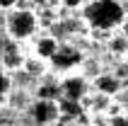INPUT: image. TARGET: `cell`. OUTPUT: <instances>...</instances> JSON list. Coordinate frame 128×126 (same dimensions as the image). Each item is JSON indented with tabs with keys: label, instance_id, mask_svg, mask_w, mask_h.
I'll use <instances>...</instances> for the list:
<instances>
[{
	"label": "cell",
	"instance_id": "6da1fadb",
	"mask_svg": "<svg viewBox=\"0 0 128 126\" xmlns=\"http://www.w3.org/2000/svg\"><path fill=\"white\" fill-rule=\"evenodd\" d=\"M85 15H87V20L99 29H109V27H114V24H118L123 20L121 7L116 3H111V0H99V3L87 5Z\"/></svg>",
	"mask_w": 128,
	"mask_h": 126
},
{
	"label": "cell",
	"instance_id": "ba28073f",
	"mask_svg": "<svg viewBox=\"0 0 128 126\" xmlns=\"http://www.w3.org/2000/svg\"><path fill=\"white\" fill-rule=\"evenodd\" d=\"M58 109H60V112H65V114H78V99H68L65 97L63 102H60V104H58Z\"/></svg>",
	"mask_w": 128,
	"mask_h": 126
},
{
	"label": "cell",
	"instance_id": "5bb4252c",
	"mask_svg": "<svg viewBox=\"0 0 128 126\" xmlns=\"http://www.w3.org/2000/svg\"><path fill=\"white\" fill-rule=\"evenodd\" d=\"M123 36H126V39H128V17H126V20H123Z\"/></svg>",
	"mask_w": 128,
	"mask_h": 126
},
{
	"label": "cell",
	"instance_id": "4fadbf2b",
	"mask_svg": "<svg viewBox=\"0 0 128 126\" xmlns=\"http://www.w3.org/2000/svg\"><path fill=\"white\" fill-rule=\"evenodd\" d=\"M17 0H0V7H12Z\"/></svg>",
	"mask_w": 128,
	"mask_h": 126
},
{
	"label": "cell",
	"instance_id": "52a82bcc",
	"mask_svg": "<svg viewBox=\"0 0 128 126\" xmlns=\"http://www.w3.org/2000/svg\"><path fill=\"white\" fill-rule=\"evenodd\" d=\"M36 51H39V56H44V58H53L56 51H58V44L46 36V39H41V41L36 44Z\"/></svg>",
	"mask_w": 128,
	"mask_h": 126
},
{
	"label": "cell",
	"instance_id": "3957f363",
	"mask_svg": "<svg viewBox=\"0 0 128 126\" xmlns=\"http://www.w3.org/2000/svg\"><path fill=\"white\" fill-rule=\"evenodd\" d=\"M58 104H53L51 99H39L34 107H32V116H34L39 124H51V121L58 116Z\"/></svg>",
	"mask_w": 128,
	"mask_h": 126
},
{
	"label": "cell",
	"instance_id": "30bf717a",
	"mask_svg": "<svg viewBox=\"0 0 128 126\" xmlns=\"http://www.w3.org/2000/svg\"><path fill=\"white\" fill-rule=\"evenodd\" d=\"M111 126H128V116H116L111 121Z\"/></svg>",
	"mask_w": 128,
	"mask_h": 126
},
{
	"label": "cell",
	"instance_id": "7c38bea8",
	"mask_svg": "<svg viewBox=\"0 0 128 126\" xmlns=\"http://www.w3.org/2000/svg\"><path fill=\"white\" fill-rule=\"evenodd\" d=\"M94 107H97V109H104V107H106V97H99Z\"/></svg>",
	"mask_w": 128,
	"mask_h": 126
},
{
	"label": "cell",
	"instance_id": "277c9868",
	"mask_svg": "<svg viewBox=\"0 0 128 126\" xmlns=\"http://www.w3.org/2000/svg\"><path fill=\"white\" fill-rule=\"evenodd\" d=\"M78 61H80V53H78V51H72V49H60V46H58L56 56H53V63H56L58 68H70L72 63H78Z\"/></svg>",
	"mask_w": 128,
	"mask_h": 126
},
{
	"label": "cell",
	"instance_id": "9c48e42d",
	"mask_svg": "<svg viewBox=\"0 0 128 126\" xmlns=\"http://www.w3.org/2000/svg\"><path fill=\"white\" fill-rule=\"evenodd\" d=\"M111 51H116V53L128 51V39H126V36H116V39H111Z\"/></svg>",
	"mask_w": 128,
	"mask_h": 126
},
{
	"label": "cell",
	"instance_id": "7a4b0ae2",
	"mask_svg": "<svg viewBox=\"0 0 128 126\" xmlns=\"http://www.w3.org/2000/svg\"><path fill=\"white\" fill-rule=\"evenodd\" d=\"M7 29H10L12 36L24 39V36H29L36 29V20H34V15L29 12V10H14L10 15V20H7Z\"/></svg>",
	"mask_w": 128,
	"mask_h": 126
},
{
	"label": "cell",
	"instance_id": "8992f818",
	"mask_svg": "<svg viewBox=\"0 0 128 126\" xmlns=\"http://www.w3.org/2000/svg\"><path fill=\"white\" fill-rule=\"evenodd\" d=\"M97 87H99L102 95H114L118 90V78L116 75H102V78H97Z\"/></svg>",
	"mask_w": 128,
	"mask_h": 126
},
{
	"label": "cell",
	"instance_id": "8fae6325",
	"mask_svg": "<svg viewBox=\"0 0 128 126\" xmlns=\"http://www.w3.org/2000/svg\"><path fill=\"white\" fill-rule=\"evenodd\" d=\"M5 87H7V80H5V75H2V73H0V95H2V92H5Z\"/></svg>",
	"mask_w": 128,
	"mask_h": 126
},
{
	"label": "cell",
	"instance_id": "9a60e30c",
	"mask_svg": "<svg viewBox=\"0 0 128 126\" xmlns=\"http://www.w3.org/2000/svg\"><path fill=\"white\" fill-rule=\"evenodd\" d=\"M78 3H80V0H68V5H70V7H72V5H78Z\"/></svg>",
	"mask_w": 128,
	"mask_h": 126
},
{
	"label": "cell",
	"instance_id": "5b68a950",
	"mask_svg": "<svg viewBox=\"0 0 128 126\" xmlns=\"http://www.w3.org/2000/svg\"><path fill=\"white\" fill-rule=\"evenodd\" d=\"M63 90H65V97L68 99H80L82 92H85V80L82 78H68L63 83Z\"/></svg>",
	"mask_w": 128,
	"mask_h": 126
}]
</instances>
